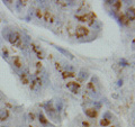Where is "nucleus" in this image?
Here are the masks:
<instances>
[{
	"label": "nucleus",
	"instance_id": "obj_8",
	"mask_svg": "<svg viewBox=\"0 0 135 127\" xmlns=\"http://www.w3.org/2000/svg\"><path fill=\"white\" fill-rule=\"evenodd\" d=\"M126 17L128 18V20H133L134 19V8H129V9L127 10V13H126Z\"/></svg>",
	"mask_w": 135,
	"mask_h": 127
},
{
	"label": "nucleus",
	"instance_id": "obj_9",
	"mask_svg": "<svg viewBox=\"0 0 135 127\" xmlns=\"http://www.w3.org/2000/svg\"><path fill=\"white\" fill-rule=\"evenodd\" d=\"M14 65H15L16 67H21L22 66V62H21L19 56H15V57H14Z\"/></svg>",
	"mask_w": 135,
	"mask_h": 127
},
{
	"label": "nucleus",
	"instance_id": "obj_6",
	"mask_svg": "<svg viewBox=\"0 0 135 127\" xmlns=\"http://www.w3.org/2000/svg\"><path fill=\"white\" fill-rule=\"evenodd\" d=\"M84 112H86V115L90 118H95L97 116V110H96V109H86Z\"/></svg>",
	"mask_w": 135,
	"mask_h": 127
},
{
	"label": "nucleus",
	"instance_id": "obj_1",
	"mask_svg": "<svg viewBox=\"0 0 135 127\" xmlns=\"http://www.w3.org/2000/svg\"><path fill=\"white\" fill-rule=\"evenodd\" d=\"M8 41L10 42V44H13L14 46H20L21 44V38L17 32H11L10 35L8 36Z\"/></svg>",
	"mask_w": 135,
	"mask_h": 127
},
{
	"label": "nucleus",
	"instance_id": "obj_2",
	"mask_svg": "<svg viewBox=\"0 0 135 127\" xmlns=\"http://www.w3.org/2000/svg\"><path fill=\"white\" fill-rule=\"evenodd\" d=\"M88 34H89L88 28L84 26H79V27H77V29H75V36H77L78 38L84 37V36H87Z\"/></svg>",
	"mask_w": 135,
	"mask_h": 127
},
{
	"label": "nucleus",
	"instance_id": "obj_13",
	"mask_svg": "<svg viewBox=\"0 0 135 127\" xmlns=\"http://www.w3.org/2000/svg\"><path fill=\"white\" fill-rule=\"evenodd\" d=\"M109 124H110V119H109V118H106V117H104L103 119H101V122H100L101 126H108Z\"/></svg>",
	"mask_w": 135,
	"mask_h": 127
},
{
	"label": "nucleus",
	"instance_id": "obj_3",
	"mask_svg": "<svg viewBox=\"0 0 135 127\" xmlns=\"http://www.w3.org/2000/svg\"><path fill=\"white\" fill-rule=\"evenodd\" d=\"M66 88L72 92V94H78L79 90H80V84L77 82H69L66 83Z\"/></svg>",
	"mask_w": 135,
	"mask_h": 127
},
{
	"label": "nucleus",
	"instance_id": "obj_14",
	"mask_svg": "<svg viewBox=\"0 0 135 127\" xmlns=\"http://www.w3.org/2000/svg\"><path fill=\"white\" fill-rule=\"evenodd\" d=\"M119 21L122 22L123 25H126V24H128L129 20H128V18H127V17H126L125 15H122V16L119 17Z\"/></svg>",
	"mask_w": 135,
	"mask_h": 127
},
{
	"label": "nucleus",
	"instance_id": "obj_11",
	"mask_svg": "<svg viewBox=\"0 0 135 127\" xmlns=\"http://www.w3.org/2000/svg\"><path fill=\"white\" fill-rule=\"evenodd\" d=\"M45 20L51 21V22L54 20V17H53V15L50 13V11H45Z\"/></svg>",
	"mask_w": 135,
	"mask_h": 127
},
{
	"label": "nucleus",
	"instance_id": "obj_4",
	"mask_svg": "<svg viewBox=\"0 0 135 127\" xmlns=\"http://www.w3.org/2000/svg\"><path fill=\"white\" fill-rule=\"evenodd\" d=\"M8 116H9V112H8L7 109H0V122L6 120Z\"/></svg>",
	"mask_w": 135,
	"mask_h": 127
},
{
	"label": "nucleus",
	"instance_id": "obj_7",
	"mask_svg": "<svg viewBox=\"0 0 135 127\" xmlns=\"http://www.w3.org/2000/svg\"><path fill=\"white\" fill-rule=\"evenodd\" d=\"M39 86H41V80H39L38 78H35L33 80L32 84H30V88H32L33 90H36L37 89V87H39Z\"/></svg>",
	"mask_w": 135,
	"mask_h": 127
},
{
	"label": "nucleus",
	"instance_id": "obj_18",
	"mask_svg": "<svg viewBox=\"0 0 135 127\" xmlns=\"http://www.w3.org/2000/svg\"><path fill=\"white\" fill-rule=\"evenodd\" d=\"M37 17H38V18H42V13H41V10H37Z\"/></svg>",
	"mask_w": 135,
	"mask_h": 127
},
{
	"label": "nucleus",
	"instance_id": "obj_19",
	"mask_svg": "<svg viewBox=\"0 0 135 127\" xmlns=\"http://www.w3.org/2000/svg\"><path fill=\"white\" fill-rule=\"evenodd\" d=\"M82 125H83V127H90L89 124H88V123H86V122H83V123H82Z\"/></svg>",
	"mask_w": 135,
	"mask_h": 127
},
{
	"label": "nucleus",
	"instance_id": "obj_16",
	"mask_svg": "<svg viewBox=\"0 0 135 127\" xmlns=\"http://www.w3.org/2000/svg\"><path fill=\"white\" fill-rule=\"evenodd\" d=\"M112 7H114L116 10H119L120 7H122V2L120 1H114L112 2Z\"/></svg>",
	"mask_w": 135,
	"mask_h": 127
},
{
	"label": "nucleus",
	"instance_id": "obj_15",
	"mask_svg": "<svg viewBox=\"0 0 135 127\" xmlns=\"http://www.w3.org/2000/svg\"><path fill=\"white\" fill-rule=\"evenodd\" d=\"M39 122H41L42 124H43V125H46V124L49 123V122H47V119L45 118V116H44L43 114H42V112L39 114Z\"/></svg>",
	"mask_w": 135,
	"mask_h": 127
},
{
	"label": "nucleus",
	"instance_id": "obj_17",
	"mask_svg": "<svg viewBox=\"0 0 135 127\" xmlns=\"http://www.w3.org/2000/svg\"><path fill=\"white\" fill-rule=\"evenodd\" d=\"M56 50H59V51H60V52H62V53H64V54H65V55H68V56H70V57H73V56H72V54H70V53L69 52H66V51L65 50H63V49H62V47H56Z\"/></svg>",
	"mask_w": 135,
	"mask_h": 127
},
{
	"label": "nucleus",
	"instance_id": "obj_10",
	"mask_svg": "<svg viewBox=\"0 0 135 127\" xmlns=\"http://www.w3.org/2000/svg\"><path fill=\"white\" fill-rule=\"evenodd\" d=\"M20 80H21V82L24 83V84H28V83H29V77H28L27 73H22V74L20 75Z\"/></svg>",
	"mask_w": 135,
	"mask_h": 127
},
{
	"label": "nucleus",
	"instance_id": "obj_12",
	"mask_svg": "<svg viewBox=\"0 0 135 127\" xmlns=\"http://www.w3.org/2000/svg\"><path fill=\"white\" fill-rule=\"evenodd\" d=\"M74 73L73 72H70V71H65V72H62V77H63L64 79H66V78H73L74 77Z\"/></svg>",
	"mask_w": 135,
	"mask_h": 127
},
{
	"label": "nucleus",
	"instance_id": "obj_5",
	"mask_svg": "<svg viewBox=\"0 0 135 127\" xmlns=\"http://www.w3.org/2000/svg\"><path fill=\"white\" fill-rule=\"evenodd\" d=\"M32 47H33V50H34V52L37 54V56L39 59H43L44 57V53H43V51H42L41 49H38L36 45H34V44H32Z\"/></svg>",
	"mask_w": 135,
	"mask_h": 127
}]
</instances>
